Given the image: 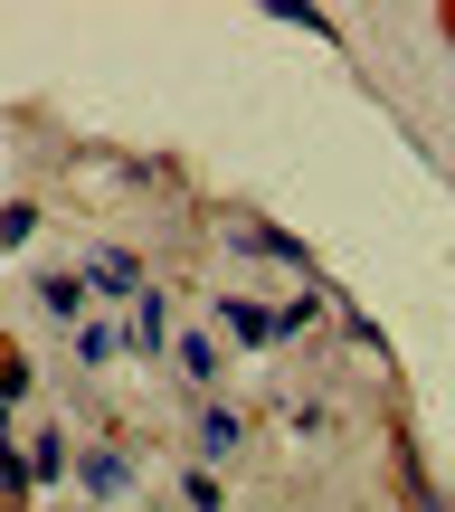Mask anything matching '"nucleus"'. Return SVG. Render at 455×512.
<instances>
[{
  "instance_id": "9b49d317",
  "label": "nucleus",
  "mask_w": 455,
  "mask_h": 512,
  "mask_svg": "<svg viewBox=\"0 0 455 512\" xmlns=\"http://www.w3.org/2000/svg\"><path fill=\"white\" fill-rule=\"evenodd\" d=\"M114 351H124V332H114V323H86V332H76V361H86V370H105Z\"/></svg>"
},
{
  "instance_id": "0eeeda50",
  "label": "nucleus",
  "mask_w": 455,
  "mask_h": 512,
  "mask_svg": "<svg viewBox=\"0 0 455 512\" xmlns=\"http://www.w3.org/2000/svg\"><path fill=\"white\" fill-rule=\"evenodd\" d=\"M237 437H247V427H237V408H209V418H200V465H228Z\"/></svg>"
},
{
  "instance_id": "4468645a",
  "label": "nucleus",
  "mask_w": 455,
  "mask_h": 512,
  "mask_svg": "<svg viewBox=\"0 0 455 512\" xmlns=\"http://www.w3.org/2000/svg\"><path fill=\"white\" fill-rule=\"evenodd\" d=\"M342 332H351V342H361V351H389V332H380V323H370V313H361V304H342Z\"/></svg>"
},
{
  "instance_id": "20e7f679",
  "label": "nucleus",
  "mask_w": 455,
  "mask_h": 512,
  "mask_svg": "<svg viewBox=\"0 0 455 512\" xmlns=\"http://www.w3.org/2000/svg\"><path fill=\"white\" fill-rule=\"evenodd\" d=\"M219 323H228V332H237V342H247V351H266V342H285V323H275L266 304H247V294H228V304H219Z\"/></svg>"
},
{
  "instance_id": "2eb2a0df",
  "label": "nucleus",
  "mask_w": 455,
  "mask_h": 512,
  "mask_svg": "<svg viewBox=\"0 0 455 512\" xmlns=\"http://www.w3.org/2000/svg\"><path fill=\"white\" fill-rule=\"evenodd\" d=\"M181 503H190V512H228V503H219V475H209V465H200V475L181 484Z\"/></svg>"
},
{
  "instance_id": "ddd939ff",
  "label": "nucleus",
  "mask_w": 455,
  "mask_h": 512,
  "mask_svg": "<svg viewBox=\"0 0 455 512\" xmlns=\"http://www.w3.org/2000/svg\"><path fill=\"white\" fill-rule=\"evenodd\" d=\"M29 399V361H19V351H0V408H19Z\"/></svg>"
},
{
  "instance_id": "7ed1b4c3",
  "label": "nucleus",
  "mask_w": 455,
  "mask_h": 512,
  "mask_svg": "<svg viewBox=\"0 0 455 512\" xmlns=\"http://www.w3.org/2000/svg\"><path fill=\"white\" fill-rule=\"evenodd\" d=\"M76 484H86L95 503H114V494H124V484H133V465L114 456V446H86V456H76Z\"/></svg>"
},
{
  "instance_id": "dca6fc26",
  "label": "nucleus",
  "mask_w": 455,
  "mask_h": 512,
  "mask_svg": "<svg viewBox=\"0 0 455 512\" xmlns=\"http://www.w3.org/2000/svg\"><path fill=\"white\" fill-rule=\"evenodd\" d=\"M0 512H29V503H0Z\"/></svg>"
},
{
  "instance_id": "39448f33",
  "label": "nucleus",
  "mask_w": 455,
  "mask_h": 512,
  "mask_svg": "<svg viewBox=\"0 0 455 512\" xmlns=\"http://www.w3.org/2000/svg\"><path fill=\"white\" fill-rule=\"evenodd\" d=\"M399 484H408V512H455V503H446V484L418 465V446H408V437H399Z\"/></svg>"
},
{
  "instance_id": "f257e3e1",
  "label": "nucleus",
  "mask_w": 455,
  "mask_h": 512,
  "mask_svg": "<svg viewBox=\"0 0 455 512\" xmlns=\"http://www.w3.org/2000/svg\"><path fill=\"white\" fill-rule=\"evenodd\" d=\"M228 238H237V247H256V256H275V266H294V275H313V247H304V238H285V228H266V219H228Z\"/></svg>"
},
{
  "instance_id": "6e6552de",
  "label": "nucleus",
  "mask_w": 455,
  "mask_h": 512,
  "mask_svg": "<svg viewBox=\"0 0 455 512\" xmlns=\"http://www.w3.org/2000/svg\"><path fill=\"white\" fill-rule=\"evenodd\" d=\"M171 361H181L190 380H219V342H209V332H181V342H171Z\"/></svg>"
},
{
  "instance_id": "f03ea898",
  "label": "nucleus",
  "mask_w": 455,
  "mask_h": 512,
  "mask_svg": "<svg viewBox=\"0 0 455 512\" xmlns=\"http://www.w3.org/2000/svg\"><path fill=\"white\" fill-rule=\"evenodd\" d=\"M86 285L95 294H143V256H133V247H95L86 256Z\"/></svg>"
},
{
  "instance_id": "1a4fd4ad",
  "label": "nucleus",
  "mask_w": 455,
  "mask_h": 512,
  "mask_svg": "<svg viewBox=\"0 0 455 512\" xmlns=\"http://www.w3.org/2000/svg\"><path fill=\"white\" fill-rule=\"evenodd\" d=\"M38 304L48 313H86V275H38Z\"/></svg>"
},
{
  "instance_id": "f8f14e48",
  "label": "nucleus",
  "mask_w": 455,
  "mask_h": 512,
  "mask_svg": "<svg viewBox=\"0 0 455 512\" xmlns=\"http://www.w3.org/2000/svg\"><path fill=\"white\" fill-rule=\"evenodd\" d=\"M29 238H38V209L10 200V209H0V247H29Z\"/></svg>"
},
{
  "instance_id": "9d476101",
  "label": "nucleus",
  "mask_w": 455,
  "mask_h": 512,
  "mask_svg": "<svg viewBox=\"0 0 455 512\" xmlns=\"http://www.w3.org/2000/svg\"><path fill=\"white\" fill-rule=\"evenodd\" d=\"M133 342H143V351L171 342V304H162V294H143V313H133Z\"/></svg>"
},
{
  "instance_id": "423d86ee",
  "label": "nucleus",
  "mask_w": 455,
  "mask_h": 512,
  "mask_svg": "<svg viewBox=\"0 0 455 512\" xmlns=\"http://www.w3.org/2000/svg\"><path fill=\"white\" fill-rule=\"evenodd\" d=\"M29 475H38V484H57V475H76V446L57 437V427H38V437H29Z\"/></svg>"
}]
</instances>
